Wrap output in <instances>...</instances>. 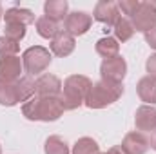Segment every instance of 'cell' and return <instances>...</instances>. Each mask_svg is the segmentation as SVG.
<instances>
[{"instance_id": "23", "label": "cell", "mask_w": 156, "mask_h": 154, "mask_svg": "<svg viewBox=\"0 0 156 154\" xmlns=\"http://www.w3.org/2000/svg\"><path fill=\"white\" fill-rule=\"evenodd\" d=\"M20 51V45H18V42H15V40L7 38V37H0V56L4 58V56H16V53Z\"/></svg>"}, {"instance_id": "5", "label": "cell", "mask_w": 156, "mask_h": 154, "mask_svg": "<svg viewBox=\"0 0 156 154\" xmlns=\"http://www.w3.org/2000/svg\"><path fill=\"white\" fill-rule=\"evenodd\" d=\"M51 51L42 45H31L22 53V65L27 76H40L51 65Z\"/></svg>"}, {"instance_id": "28", "label": "cell", "mask_w": 156, "mask_h": 154, "mask_svg": "<svg viewBox=\"0 0 156 154\" xmlns=\"http://www.w3.org/2000/svg\"><path fill=\"white\" fill-rule=\"evenodd\" d=\"M98 154H125V152H123L122 147H111L109 151H105V152H98Z\"/></svg>"}, {"instance_id": "22", "label": "cell", "mask_w": 156, "mask_h": 154, "mask_svg": "<svg viewBox=\"0 0 156 154\" xmlns=\"http://www.w3.org/2000/svg\"><path fill=\"white\" fill-rule=\"evenodd\" d=\"M136 31H134V27H133V22L129 20V18H120L116 24H115V38L118 42H127V40L133 38V35H134Z\"/></svg>"}, {"instance_id": "17", "label": "cell", "mask_w": 156, "mask_h": 154, "mask_svg": "<svg viewBox=\"0 0 156 154\" xmlns=\"http://www.w3.org/2000/svg\"><path fill=\"white\" fill-rule=\"evenodd\" d=\"M69 11V4L66 0H47L44 4V13L47 18L55 20V22H60V20H66L67 18V13Z\"/></svg>"}, {"instance_id": "13", "label": "cell", "mask_w": 156, "mask_h": 154, "mask_svg": "<svg viewBox=\"0 0 156 154\" xmlns=\"http://www.w3.org/2000/svg\"><path fill=\"white\" fill-rule=\"evenodd\" d=\"M49 47H51V54H55V56H58V58H66V56H69V54L75 51L76 42H75V37H73V35H69V33L64 29V31H60L55 38L51 40Z\"/></svg>"}, {"instance_id": "8", "label": "cell", "mask_w": 156, "mask_h": 154, "mask_svg": "<svg viewBox=\"0 0 156 154\" xmlns=\"http://www.w3.org/2000/svg\"><path fill=\"white\" fill-rule=\"evenodd\" d=\"M64 26H66V31H67L69 35H73V37H82V35H85V33L91 29V26H93V16H91L89 13H85V11H73V13L67 15Z\"/></svg>"}, {"instance_id": "19", "label": "cell", "mask_w": 156, "mask_h": 154, "mask_svg": "<svg viewBox=\"0 0 156 154\" xmlns=\"http://www.w3.org/2000/svg\"><path fill=\"white\" fill-rule=\"evenodd\" d=\"M35 26H37V33H38L42 38L45 40H53L62 29L58 27V22H55V20H51V18H47L45 15L44 16H40L37 18V22H35Z\"/></svg>"}, {"instance_id": "16", "label": "cell", "mask_w": 156, "mask_h": 154, "mask_svg": "<svg viewBox=\"0 0 156 154\" xmlns=\"http://www.w3.org/2000/svg\"><path fill=\"white\" fill-rule=\"evenodd\" d=\"M4 18H5V24H22V26H29V24H35L37 18L33 15V11L29 9H24V7H9L5 13H4Z\"/></svg>"}, {"instance_id": "12", "label": "cell", "mask_w": 156, "mask_h": 154, "mask_svg": "<svg viewBox=\"0 0 156 154\" xmlns=\"http://www.w3.org/2000/svg\"><path fill=\"white\" fill-rule=\"evenodd\" d=\"M120 147L123 149L125 154H145L149 151L151 145H149V138L144 132L133 131V132L125 134V138H123V142H122Z\"/></svg>"}, {"instance_id": "25", "label": "cell", "mask_w": 156, "mask_h": 154, "mask_svg": "<svg viewBox=\"0 0 156 154\" xmlns=\"http://www.w3.org/2000/svg\"><path fill=\"white\" fill-rule=\"evenodd\" d=\"M140 0H120L118 2V9L123 13V15H127L129 18H133L134 15H136V11L140 9Z\"/></svg>"}, {"instance_id": "24", "label": "cell", "mask_w": 156, "mask_h": 154, "mask_svg": "<svg viewBox=\"0 0 156 154\" xmlns=\"http://www.w3.org/2000/svg\"><path fill=\"white\" fill-rule=\"evenodd\" d=\"M26 26H22V24H5V27H4V37H7V38L15 40V42H20V40L26 37Z\"/></svg>"}, {"instance_id": "1", "label": "cell", "mask_w": 156, "mask_h": 154, "mask_svg": "<svg viewBox=\"0 0 156 154\" xmlns=\"http://www.w3.org/2000/svg\"><path fill=\"white\" fill-rule=\"evenodd\" d=\"M64 113L60 96H33L22 103V114L31 121H56Z\"/></svg>"}, {"instance_id": "29", "label": "cell", "mask_w": 156, "mask_h": 154, "mask_svg": "<svg viewBox=\"0 0 156 154\" xmlns=\"http://www.w3.org/2000/svg\"><path fill=\"white\" fill-rule=\"evenodd\" d=\"M149 145L153 147V151H156V131H154V134H153V138H151V142H149Z\"/></svg>"}, {"instance_id": "26", "label": "cell", "mask_w": 156, "mask_h": 154, "mask_svg": "<svg viewBox=\"0 0 156 154\" xmlns=\"http://www.w3.org/2000/svg\"><path fill=\"white\" fill-rule=\"evenodd\" d=\"M145 69H147V73H149L151 76H156V53L147 58V62H145Z\"/></svg>"}, {"instance_id": "27", "label": "cell", "mask_w": 156, "mask_h": 154, "mask_svg": "<svg viewBox=\"0 0 156 154\" xmlns=\"http://www.w3.org/2000/svg\"><path fill=\"white\" fill-rule=\"evenodd\" d=\"M144 37H145V42L149 44V47L156 49V27H154V29H151V31H147Z\"/></svg>"}, {"instance_id": "30", "label": "cell", "mask_w": 156, "mask_h": 154, "mask_svg": "<svg viewBox=\"0 0 156 154\" xmlns=\"http://www.w3.org/2000/svg\"><path fill=\"white\" fill-rule=\"evenodd\" d=\"M2 16H4V9H2V4H0V20H2Z\"/></svg>"}, {"instance_id": "3", "label": "cell", "mask_w": 156, "mask_h": 154, "mask_svg": "<svg viewBox=\"0 0 156 154\" xmlns=\"http://www.w3.org/2000/svg\"><path fill=\"white\" fill-rule=\"evenodd\" d=\"M35 96V80L22 76L13 83H0V105L15 107Z\"/></svg>"}, {"instance_id": "20", "label": "cell", "mask_w": 156, "mask_h": 154, "mask_svg": "<svg viewBox=\"0 0 156 154\" xmlns=\"http://www.w3.org/2000/svg\"><path fill=\"white\" fill-rule=\"evenodd\" d=\"M73 154H98L100 152V145L96 143V140L89 138V136H83V138H78L71 149Z\"/></svg>"}, {"instance_id": "21", "label": "cell", "mask_w": 156, "mask_h": 154, "mask_svg": "<svg viewBox=\"0 0 156 154\" xmlns=\"http://www.w3.org/2000/svg\"><path fill=\"white\" fill-rule=\"evenodd\" d=\"M44 152L45 154H69L71 149L67 145L66 140H62L60 136H49L44 143Z\"/></svg>"}, {"instance_id": "18", "label": "cell", "mask_w": 156, "mask_h": 154, "mask_svg": "<svg viewBox=\"0 0 156 154\" xmlns=\"http://www.w3.org/2000/svg\"><path fill=\"white\" fill-rule=\"evenodd\" d=\"M94 49H96V53L104 60H109V58L118 56V53H120V42L115 37H104V38H100L96 42Z\"/></svg>"}, {"instance_id": "2", "label": "cell", "mask_w": 156, "mask_h": 154, "mask_svg": "<svg viewBox=\"0 0 156 154\" xmlns=\"http://www.w3.org/2000/svg\"><path fill=\"white\" fill-rule=\"evenodd\" d=\"M93 82L91 78L83 76V75H71L64 80L62 83V103L66 111H75L78 107H82L85 103L87 93L91 89Z\"/></svg>"}, {"instance_id": "15", "label": "cell", "mask_w": 156, "mask_h": 154, "mask_svg": "<svg viewBox=\"0 0 156 154\" xmlns=\"http://www.w3.org/2000/svg\"><path fill=\"white\" fill-rule=\"evenodd\" d=\"M136 93L145 105H156V76L147 75L140 78L136 83Z\"/></svg>"}, {"instance_id": "6", "label": "cell", "mask_w": 156, "mask_h": 154, "mask_svg": "<svg viewBox=\"0 0 156 154\" xmlns=\"http://www.w3.org/2000/svg\"><path fill=\"white\" fill-rule=\"evenodd\" d=\"M127 75V62L123 56H115L109 60H104L100 65V76L107 83H115V85H122L123 78Z\"/></svg>"}, {"instance_id": "14", "label": "cell", "mask_w": 156, "mask_h": 154, "mask_svg": "<svg viewBox=\"0 0 156 154\" xmlns=\"http://www.w3.org/2000/svg\"><path fill=\"white\" fill-rule=\"evenodd\" d=\"M134 125L140 132H153L156 131V107L142 105L134 113Z\"/></svg>"}, {"instance_id": "7", "label": "cell", "mask_w": 156, "mask_h": 154, "mask_svg": "<svg viewBox=\"0 0 156 154\" xmlns=\"http://www.w3.org/2000/svg\"><path fill=\"white\" fill-rule=\"evenodd\" d=\"M133 22V27L134 31H140V33H147L151 29L156 27V0L151 2H142L140 4V9L136 11V15L131 18Z\"/></svg>"}, {"instance_id": "9", "label": "cell", "mask_w": 156, "mask_h": 154, "mask_svg": "<svg viewBox=\"0 0 156 154\" xmlns=\"http://www.w3.org/2000/svg\"><path fill=\"white\" fill-rule=\"evenodd\" d=\"M22 58L18 56H4L0 58V83H13L22 78Z\"/></svg>"}, {"instance_id": "10", "label": "cell", "mask_w": 156, "mask_h": 154, "mask_svg": "<svg viewBox=\"0 0 156 154\" xmlns=\"http://www.w3.org/2000/svg\"><path fill=\"white\" fill-rule=\"evenodd\" d=\"M62 80L51 73H44L35 80V96H60Z\"/></svg>"}, {"instance_id": "11", "label": "cell", "mask_w": 156, "mask_h": 154, "mask_svg": "<svg viewBox=\"0 0 156 154\" xmlns=\"http://www.w3.org/2000/svg\"><path fill=\"white\" fill-rule=\"evenodd\" d=\"M94 20L100 22V24H105V26H113L116 24L118 20L122 18L120 16V9H118L116 2H111V0H100L96 5H94V13H93Z\"/></svg>"}, {"instance_id": "31", "label": "cell", "mask_w": 156, "mask_h": 154, "mask_svg": "<svg viewBox=\"0 0 156 154\" xmlns=\"http://www.w3.org/2000/svg\"><path fill=\"white\" fill-rule=\"evenodd\" d=\"M0 154H2V145H0Z\"/></svg>"}, {"instance_id": "4", "label": "cell", "mask_w": 156, "mask_h": 154, "mask_svg": "<svg viewBox=\"0 0 156 154\" xmlns=\"http://www.w3.org/2000/svg\"><path fill=\"white\" fill-rule=\"evenodd\" d=\"M122 94H123V85H115V83H107L100 80L91 85L83 105H87L89 109H105L113 105L115 102H118Z\"/></svg>"}]
</instances>
